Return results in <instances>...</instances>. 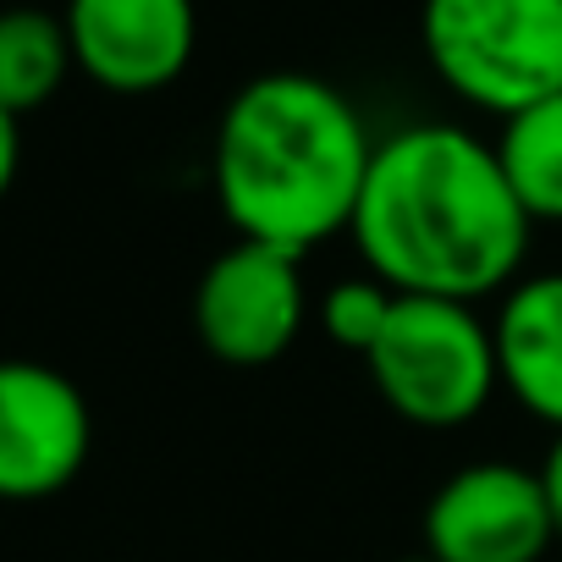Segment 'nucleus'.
<instances>
[{
    "label": "nucleus",
    "mask_w": 562,
    "mask_h": 562,
    "mask_svg": "<svg viewBox=\"0 0 562 562\" xmlns=\"http://www.w3.org/2000/svg\"><path fill=\"white\" fill-rule=\"evenodd\" d=\"M419 45L474 111L513 116L562 94V0H425Z\"/></svg>",
    "instance_id": "nucleus-3"
},
{
    "label": "nucleus",
    "mask_w": 562,
    "mask_h": 562,
    "mask_svg": "<svg viewBox=\"0 0 562 562\" xmlns=\"http://www.w3.org/2000/svg\"><path fill=\"white\" fill-rule=\"evenodd\" d=\"M348 232L370 276L392 293L474 304L518 281L535 221L496 144L447 122H419L375 144Z\"/></svg>",
    "instance_id": "nucleus-1"
},
{
    "label": "nucleus",
    "mask_w": 562,
    "mask_h": 562,
    "mask_svg": "<svg viewBox=\"0 0 562 562\" xmlns=\"http://www.w3.org/2000/svg\"><path fill=\"white\" fill-rule=\"evenodd\" d=\"M403 562H436V557H430V551H419V557H403Z\"/></svg>",
    "instance_id": "nucleus-15"
},
{
    "label": "nucleus",
    "mask_w": 562,
    "mask_h": 562,
    "mask_svg": "<svg viewBox=\"0 0 562 562\" xmlns=\"http://www.w3.org/2000/svg\"><path fill=\"white\" fill-rule=\"evenodd\" d=\"M557 540L540 469L463 463L425 507V551L436 562H540Z\"/></svg>",
    "instance_id": "nucleus-7"
},
{
    "label": "nucleus",
    "mask_w": 562,
    "mask_h": 562,
    "mask_svg": "<svg viewBox=\"0 0 562 562\" xmlns=\"http://www.w3.org/2000/svg\"><path fill=\"white\" fill-rule=\"evenodd\" d=\"M18 166H23V116H12L7 105H0V199L12 193Z\"/></svg>",
    "instance_id": "nucleus-13"
},
{
    "label": "nucleus",
    "mask_w": 562,
    "mask_h": 562,
    "mask_svg": "<svg viewBox=\"0 0 562 562\" xmlns=\"http://www.w3.org/2000/svg\"><path fill=\"white\" fill-rule=\"evenodd\" d=\"M392 304H397V293L386 288L381 276H353V281H337V288L321 299V326H326V337L342 353L364 359L375 348V337L386 331Z\"/></svg>",
    "instance_id": "nucleus-12"
},
{
    "label": "nucleus",
    "mask_w": 562,
    "mask_h": 562,
    "mask_svg": "<svg viewBox=\"0 0 562 562\" xmlns=\"http://www.w3.org/2000/svg\"><path fill=\"white\" fill-rule=\"evenodd\" d=\"M94 447V414L72 375L40 359H0V502L67 491Z\"/></svg>",
    "instance_id": "nucleus-6"
},
{
    "label": "nucleus",
    "mask_w": 562,
    "mask_h": 562,
    "mask_svg": "<svg viewBox=\"0 0 562 562\" xmlns=\"http://www.w3.org/2000/svg\"><path fill=\"white\" fill-rule=\"evenodd\" d=\"M370 155L364 116L337 83L315 72H265L226 100L210 182L237 237L304 259L315 243L353 226Z\"/></svg>",
    "instance_id": "nucleus-2"
},
{
    "label": "nucleus",
    "mask_w": 562,
    "mask_h": 562,
    "mask_svg": "<svg viewBox=\"0 0 562 562\" xmlns=\"http://www.w3.org/2000/svg\"><path fill=\"white\" fill-rule=\"evenodd\" d=\"M78 72L67 23L40 7L0 12V105L12 116H29L61 94V83Z\"/></svg>",
    "instance_id": "nucleus-10"
},
{
    "label": "nucleus",
    "mask_w": 562,
    "mask_h": 562,
    "mask_svg": "<svg viewBox=\"0 0 562 562\" xmlns=\"http://www.w3.org/2000/svg\"><path fill=\"white\" fill-rule=\"evenodd\" d=\"M540 485H546V507H551V524H557V540H562V430L540 463Z\"/></svg>",
    "instance_id": "nucleus-14"
},
{
    "label": "nucleus",
    "mask_w": 562,
    "mask_h": 562,
    "mask_svg": "<svg viewBox=\"0 0 562 562\" xmlns=\"http://www.w3.org/2000/svg\"><path fill=\"white\" fill-rule=\"evenodd\" d=\"M193 331L210 359L259 370L276 364L304 331V265L288 248L237 237L215 254L193 288Z\"/></svg>",
    "instance_id": "nucleus-5"
},
{
    "label": "nucleus",
    "mask_w": 562,
    "mask_h": 562,
    "mask_svg": "<svg viewBox=\"0 0 562 562\" xmlns=\"http://www.w3.org/2000/svg\"><path fill=\"white\" fill-rule=\"evenodd\" d=\"M491 337L496 375L513 403L562 430V270L513 281L491 321Z\"/></svg>",
    "instance_id": "nucleus-9"
},
{
    "label": "nucleus",
    "mask_w": 562,
    "mask_h": 562,
    "mask_svg": "<svg viewBox=\"0 0 562 562\" xmlns=\"http://www.w3.org/2000/svg\"><path fill=\"white\" fill-rule=\"evenodd\" d=\"M364 370L381 403L419 430L469 425L502 386L496 337L474 304L419 293H397L386 331L364 353Z\"/></svg>",
    "instance_id": "nucleus-4"
},
{
    "label": "nucleus",
    "mask_w": 562,
    "mask_h": 562,
    "mask_svg": "<svg viewBox=\"0 0 562 562\" xmlns=\"http://www.w3.org/2000/svg\"><path fill=\"white\" fill-rule=\"evenodd\" d=\"M496 160L529 221H562V94L502 116Z\"/></svg>",
    "instance_id": "nucleus-11"
},
{
    "label": "nucleus",
    "mask_w": 562,
    "mask_h": 562,
    "mask_svg": "<svg viewBox=\"0 0 562 562\" xmlns=\"http://www.w3.org/2000/svg\"><path fill=\"white\" fill-rule=\"evenodd\" d=\"M72 61L105 94H160L171 89L199 45L193 0H67Z\"/></svg>",
    "instance_id": "nucleus-8"
}]
</instances>
